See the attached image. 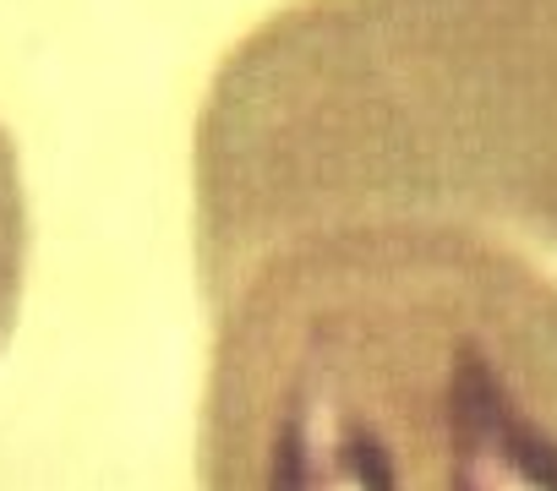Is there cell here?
<instances>
[{
	"instance_id": "obj_1",
	"label": "cell",
	"mask_w": 557,
	"mask_h": 491,
	"mask_svg": "<svg viewBox=\"0 0 557 491\" xmlns=\"http://www.w3.org/2000/svg\"><path fill=\"white\" fill-rule=\"evenodd\" d=\"M202 491H557V279L443 224H350L213 295Z\"/></svg>"
},
{
	"instance_id": "obj_2",
	"label": "cell",
	"mask_w": 557,
	"mask_h": 491,
	"mask_svg": "<svg viewBox=\"0 0 557 491\" xmlns=\"http://www.w3.org/2000/svg\"><path fill=\"white\" fill-rule=\"evenodd\" d=\"M350 224L557 252V0H323L224 77L202 142V279Z\"/></svg>"
}]
</instances>
